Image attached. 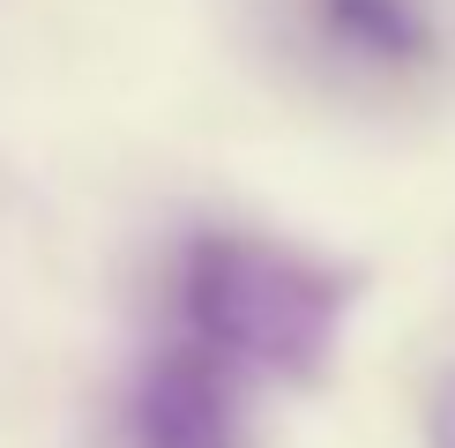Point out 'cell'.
<instances>
[{
    "mask_svg": "<svg viewBox=\"0 0 455 448\" xmlns=\"http://www.w3.org/2000/svg\"><path fill=\"white\" fill-rule=\"evenodd\" d=\"M180 314L224 366H261L276 381H314L351 314V284L321 261L254 232H202L180 254Z\"/></svg>",
    "mask_w": 455,
    "mask_h": 448,
    "instance_id": "1",
    "label": "cell"
},
{
    "mask_svg": "<svg viewBox=\"0 0 455 448\" xmlns=\"http://www.w3.org/2000/svg\"><path fill=\"white\" fill-rule=\"evenodd\" d=\"M135 448H239L232 381L224 359L202 344L157 351L135 388Z\"/></svg>",
    "mask_w": 455,
    "mask_h": 448,
    "instance_id": "2",
    "label": "cell"
},
{
    "mask_svg": "<svg viewBox=\"0 0 455 448\" xmlns=\"http://www.w3.org/2000/svg\"><path fill=\"white\" fill-rule=\"evenodd\" d=\"M314 30L329 37L344 60L358 68H388V75H411L433 60V23L419 0H307Z\"/></svg>",
    "mask_w": 455,
    "mask_h": 448,
    "instance_id": "3",
    "label": "cell"
},
{
    "mask_svg": "<svg viewBox=\"0 0 455 448\" xmlns=\"http://www.w3.org/2000/svg\"><path fill=\"white\" fill-rule=\"evenodd\" d=\"M426 441L433 448H455V366L433 381V396H426Z\"/></svg>",
    "mask_w": 455,
    "mask_h": 448,
    "instance_id": "4",
    "label": "cell"
}]
</instances>
